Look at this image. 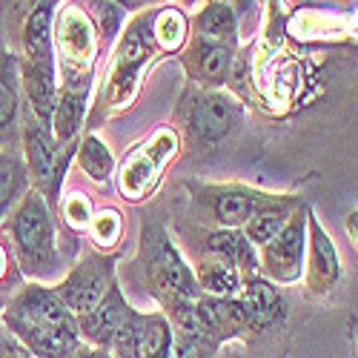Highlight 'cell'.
<instances>
[{
    "label": "cell",
    "instance_id": "obj_1",
    "mask_svg": "<svg viewBox=\"0 0 358 358\" xmlns=\"http://www.w3.org/2000/svg\"><path fill=\"white\" fill-rule=\"evenodd\" d=\"M3 327L35 358H75L83 344L78 318L43 284H26L9 298Z\"/></svg>",
    "mask_w": 358,
    "mask_h": 358
},
{
    "label": "cell",
    "instance_id": "obj_2",
    "mask_svg": "<svg viewBox=\"0 0 358 358\" xmlns=\"http://www.w3.org/2000/svg\"><path fill=\"white\" fill-rule=\"evenodd\" d=\"M57 0H41L29 12L23 26V66L20 83L32 103V115L43 127L52 121V109L57 98L55 83V43H52V20H55Z\"/></svg>",
    "mask_w": 358,
    "mask_h": 358
},
{
    "label": "cell",
    "instance_id": "obj_3",
    "mask_svg": "<svg viewBox=\"0 0 358 358\" xmlns=\"http://www.w3.org/2000/svg\"><path fill=\"white\" fill-rule=\"evenodd\" d=\"M9 232H12L15 255L20 261L23 273L35 278H46L57 270L55 227L41 192L32 189L20 198V203L15 206V213L9 218Z\"/></svg>",
    "mask_w": 358,
    "mask_h": 358
},
{
    "label": "cell",
    "instance_id": "obj_4",
    "mask_svg": "<svg viewBox=\"0 0 358 358\" xmlns=\"http://www.w3.org/2000/svg\"><path fill=\"white\" fill-rule=\"evenodd\" d=\"M143 255H146V275L155 295L164 304L172 301H192L201 295L192 266L181 258L161 227L143 229Z\"/></svg>",
    "mask_w": 358,
    "mask_h": 358
},
{
    "label": "cell",
    "instance_id": "obj_5",
    "mask_svg": "<svg viewBox=\"0 0 358 358\" xmlns=\"http://www.w3.org/2000/svg\"><path fill=\"white\" fill-rule=\"evenodd\" d=\"M52 43L61 52V69L66 75L64 89H75V92H86L89 86V72H92V57H95V32L86 15L75 6H69L61 20L55 23V38Z\"/></svg>",
    "mask_w": 358,
    "mask_h": 358
},
{
    "label": "cell",
    "instance_id": "obj_6",
    "mask_svg": "<svg viewBox=\"0 0 358 358\" xmlns=\"http://www.w3.org/2000/svg\"><path fill=\"white\" fill-rule=\"evenodd\" d=\"M307 215L310 206H298L287 218V224L261 247L258 270L275 281V284H292L304 273V252H307Z\"/></svg>",
    "mask_w": 358,
    "mask_h": 358
},
{
    "label": "cell",
    "instance_id": "obj_7",
    "mask_svg": "<svg viewBox=\"0 0 358 358\" xmlns=\"http://www.w3.org/2000/svg\"><path fill=\"white\" fill-rule=\"evenodd\" d=\"M112 281H115V258L89 255L78 266H72L69 275L55 287V295L78 318L101 301Z\"/></svg>",
    "mask_w": 358,
    "mask_h": 358
},
{
    "label": "cell",
    "instance_id": "obj_8",
    "mask_svg": "<svg viewBox=\"0 0 358 358\" xmlns=\"http://www.w3.org/2000/svg\"><path fill=\"white\" fill-rule=\"evenodd\" d=\"M184 117H187L189 135L206 143H215L227 138L232 129H238V124H241V106L229 95L213 89V92H195L189 103L184 106Z\"/></svg>",
    "mask_w": 358,
    "mask_h": 358
},
{
    "label": "cell",
    "instance_id": "obj_9",
    "mask_svg": "<svg viewBox=\"0 0 358 358\" xmlns=\"http://www.w3.org/2000/svg\"><path fill=\"white\" fill-rule=\"evenodd\" d=\"M238 304L244 310L250 333H261L287 315V301L278 292V287L266 278H258V275L244 278L241 289H238Z\"/></svg>",
    "mask_w": 358,
    "mask_h": 358
},
{
    "label": "cell",
    "instance_id": "obj_10",
    "mask_svg": "<svg viewBox=\"0 0 358 358\" xmlns=\"http://www.w3.org/2000/svg\"><path fill=\"white\" fill-rule=\"evenodd\" d=\"M127 313H129V304H127V298H124V289L117 287V281H112L101 301L92 310H89V313L78 315L80 338H86L89 347L106 352L115 330L121 327V321L127 318Z\"/></svg>",
    "mask_w": 358,
    "mask_h": 358
},
{
    "label": "cell",
    "instance_id": "obj_11",
    "mask_svg": "<svg viewBox=\"0 0 358 358\" xmlns=\"http://www.w3.org/2000/svg\"><path fill=\"white\" fill-rule=\"evenodd\" d=\"M310 227V261H307V287L313 295L330 292L341 278V261L336 252V244L327 238V232L318 227L313 213L307 215Z\"/></svg>",
    "mask_w": 358,
    "mask_h": 358
},
{
    "label": "cell",
    "instance_id": "obj_12",
    "mask_svg": "<svg viewBox=\"0 0 358 358\" xmlns=\"http://www.w3.org/2000/svg\"><path fill=\"white\" fill-rule=\"evenodd\" d=\"M232 64V46L224 41H213V38H192L187 55H184V66L189 72L192 80L203 83V86H221L227 72Z\"/></svg>",
    "mask_w": 358,
    "mask_h": 358
},
{
    "label": "cell",
    "instance_id": "obj_13",
    "mask_svg": "<svg viewBox=\"0 0 358 358\" xmlns=\"http://www.w3.org/2000/svg\"><path fill=\"white\" fill-rule=\"evenodd\" d=\"M201 201L210 206L218 224L227 229H241L261 201V195L247 187H206L201 189Z\"/></svg>",
    "mask_w": 358,
    "mask_h": 358
},
{
    "label": "cell",
    "instance_id": "obj_14",
    "mask_svg": "<svg viewBox=\"0 0 358 358\" xmlns=\"http://www.w3.org/2000/svg\"><path fill=\"white\" fill-rule=\"evenodd\" d=\"M23 146H26V172L32 175L38 187H43L57 169V155L49 127H43L35 115H29L23 124Z\"/></svg>",
    "mask_w": 358,
    "mask_h": 358
},
{
    "label": "cell",
    "instance_id": "obj_15",
    "mask_svg": "<svg viewBox=\"0 0 358 358\" xmlns=\"http://www.w3.org/2000/svg\"><path fill=\"white\" fill-rule=\"evenodd\" d=\"M295 201L292 198H278V195H261L258 206L252 210V215L247 218L244 224V235H247V241L252 247H264L270 238L287 224V218L292 215L295 210Z\"/></svg>",
    "mask_w": 358,
    "mask_h": 358
},
{
    "label": "cell",
    "instance_id": "obj_16",
    "mask_svg": "<svg viewBox=\"0 0 358 358\" xmlns=\"http://www.w3.org/2000/svg\"><path fill=\"white\" fill-rule=\"evenodd\" d=\"M206 252L227 261L247 278L258 273V252L241 229H218L213 235H206Z\"/></svg>",
    "mask_w": 358,
    "mask_h": 358
},
{
    "label": "cell",
    "instance_id": "obj_17",
    "mask_svg": "<svg viewBox=\"0 0 358 358\" xmlns=\"http://www.w3.org/2000/svg\"><path fill=\"white\" fill-rule=\"evenodd\" d=\"M195 281H198V289L203 295H213V298H232L244 284V275L229 266L227 261L215 258V255H206L198 261L195 266Z\"/></svg>",
    "mask_w": 358,
    "mask_h": 358
},
{
    "label": "cell",
    "instance_id": "obj_18",
    "mask_svg": "<svg viewBox=\"0 0 358 358\" xmlns=\"http://www.w3.org/2000/svg\"><path fill=\"white\" fill-rule=\"evenodd\" d=\"M20 66L12 55L0 52V138H3L15 121L20 109Z\"/></svg>",
    "mask_w": 358,
    "mask_h": 358
},
{
    "label": "cell",
    "instance_id": "obj_19",
    "mask_svg": "<svg viewBox=\"0 0 358 358\" xmlns=\"http://www.w3.org/2000/svg\"><path fill=\"white\" fill-rule=\"evenodd\" d=\"M26 189H29L26 164L12 152H0V221L20 203Z\"/></svg>",
    "mask_w": 358,
    "mask_h": 358
},
{
    "label": "cell",
    "instance_id": "obj_20",
    "mask_svg": "<svg viewBox=\"0 0 358 358\" xmlns=\"http://www.w3.org/2000/svg\"><path fill=\"white\" fill-rule=\"evenodd\" d=\"M175 330L166 315L161 313H143L141 321V352L138 358H172Z\"/></svg>",
    "mask_w": 358,
    "mask_h": 358
},
{
    "label": "cell",
    "instance_id": "obj_21",
    "mask_svg": "<svg viewBox=\"0 0 358 358\" xmlns=\"http://www.w3.org/2000/svg\"><path fill=\"white\" fill-rule=\"evenodd\" d=\"M78 166L92 178L98 184H106L109 175L115 169V161H112V152L106 149V143L95 135H86L83 143H80V152H78Z\"/></svg>",
    "mask_w": 358,
    "mask_h": 358
},
{
    "label": "cell",
    "instance_id": "obj_22",
    "mask_svg": "<svg viewBox=\"0 0 358 358\" xmlns=\"http://www.w3.org/2000/svg\"><path fill=\"white\" fill-rule=\"evenodd\" d=\"M198 35L203 38H213V41H232L235 32H238V23H235V15L227 3H206L201 12H198Z\"/></svg>",
    "mask_w": 358,
    "mask_h": 358
},
{
    "label": "cell",
    "instance_id": "obj_23",
    "mask_svg": "<svg viewBox=\"0 0 358 358\" xmlns=\"http://www.w3.org/2000/svg\"><path fill=\"white\" fill-rule=\"evenodd\" d=\"M149 29H152V41L161 49H178L187 41V20L178 9H161L149 17Z\"/></svg>",
    "mask_w": 358,
    "mask_h": 358
},
{
    "label": "cell",
    "instance_id": "obj_24",
    "mask_svg": "<svg viewBox=\"0 0 358 358\" xmlns=\"http://www.w3.org/2000/svg\"><path fill=\"white\" fill-rule=\"evenodd\" d=\"M141 321H143V313L129 307L127 318L121 321V327L115 330V336L106 347V355H112V358H138V352H141Z\"/></svg>",
    "mask_w": 358,
    "mask_h": 358
},
{
    "label": "cell",
    "instance_id": "obj_25",
    "mask_svg": "<svg viewBox=\"0 0 358 358\" xmlns=\"http://www.w3.org/2000/svg\"><path fill=\"white\" fill-rule=\"evenodd\" d=\"M175 330V327H172ZM215 344L206 336H195V333H184L175 330V341H172V358H213L215 355Z\"/></svg>",
    "mask_w": 358,
    "mask_h": 358
},
{
    "label": "cell",
    "instance_id": "obj_26",
    "mask_svg": "<svg viewBox=\"0 0 358 358\" xmlns=\"http://www.w3.org/2000/svg\"><path fill=\"white\" fill-rule=\"evenodd\" d=\"M92 232L98 247H112L117 241V235H121V215L115 210H103L101 215L92 218Z\"/></svg>",
    "mask_w": 358,
    "mask_h": 358
},
{
    "label": "cell",
    "instance_id": "obj_27",
    "mask_svg": "<svg viewBox=\"0 0 358 358\" xmlns=\"http://www.w3.org/2000/svg\"><path fill=\"white\" fill-rule=\"evenodd\" d=\"M66 218L78 227H86L89 221H92V213H89V201L83 195H72L66 201Z\"/></svg>",
    "mask_w": 358,
    "mask_h": 358
},
{
    "label": "cell",
    "instance_id": "obj_28",
    "mask_svg": "<svg viewBox=\"0 0 358 358\" xmlns=\"http://www.w3.org/2000/svg\"><path fill=\"white\" fill-rule=\"evenodd\" d=\"M29 355V350L9 333L6 336V330H0V358H26Z\"/></svg>",
    "mask_w": 358,
    "mask_h": 358
},
{
    "label": "cell",
    "instance_id": "obj_29",
    "mask_svg": "<svg viewBox=\"0 0 358 358\" xmlns=\"http://www.w3.org/2000/svg\"><path fill=\"white\" fill-rule=\"evenodd\" d=\"M9 250L3 247V244H0V281H6V275H9Z\"/></svg>",
    "mask_w": 358,
    "mask_h": 358
},
{
    "label": "cell",
    "instance_id": "obj_30",
    "mask_svg": "<svg viewBox=\"0 0 358 358\" xmlns=\"http://www.w3.org/2000/svg\"><path fill=\"white\" fill-rule=\"evenodd\" d=\"M75 358H103V350H95V347H89V344H80Z\"/></svg>",
    "mask_w": 358,
    "mask_h": 358
},
{
    "label": "cell",
    "instance_id": "obj_31",
    "mask_svg": "<svg viewBox=\"0 0 358 358\" xmlns=\"http://www.w3.org/2000/svg\"><path fill=\"white\" fill-rule=\"evenodd\" d=\"M117 6H127V9H141V6H149L152 0H115Z\"/></svg>",
    "mask_w": 358,
    "mask_h": 358
},
{
    "label": "cell",
    "instance_id": "obj_32",
    "mask_svg": "<svg viewBox=\"0 0 358 358\" xmlns=\"http://www.w3.org/2000/svg\"><path fill=\"white\" fill-rule=\"evenodd\" d=\"M3 307H6V295L0 292V313H3Z\"/></svg>",
    "mask_w": 358,
    "mask_h": 358
},
{
    "label": "cell",
    "instance_id": "obj_33",
    "mask_svg": "<svg viewBox=\"0 0 358 358\" xmlns=\"http://www.w3.org/2000/svg\"><path fill=\"white\" fill-rule=\"evenodd\" d=\"M26 358H35V355H32V352H29V355H26Z\"/></svg>",
    "mask_w": 358,
    "mask_h": 358
},
{
    "label": "cell",
    "instance_id": "obj_34",
    "mask_svg": "<svg viewBox=\"0 0 358 358\" xmlns=\"http://www.w3.org/2000/svg\"><path fill=\"white\" fill-rule=\"evenodd\" d=\"M103 358H112V355H106V352H103Z\"/></svg>",
    "mask_w": 358,
    "mask_h": 358
}]
</instances>
